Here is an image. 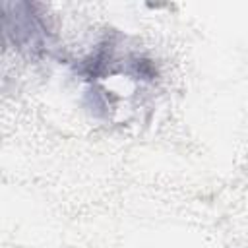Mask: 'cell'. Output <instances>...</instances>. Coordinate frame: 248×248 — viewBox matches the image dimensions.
<instances>
[{
	"instance_id": "6da1fadb",
	"label": "cell",
	"mask_w": 248,
	"mask_h": 248,
	"mask_svg": "<svg viewBox=\"0 0 248 248\" xmlns=\"http://www.w3.org/2000/svg\"><path fill=\"white\" fill-rule=\"evenodd\" d=\"M4 29L19 52L41 56L46 52L50 37L46 23L29 2H4Z\"/></svg>"
}]
</instances>
